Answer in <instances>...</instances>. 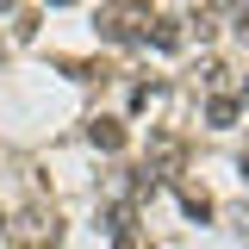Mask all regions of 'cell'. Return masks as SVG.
<instances>
[{
	"instance_id": "obj_1",
	"label": "cell",
	"mask_w": 249,
	"mask_h": 249,
	"mask_svg": "<svg viewBox=\"0 0 249 249\" xmlns=\"http://www.w3.org/2000/svg\"><path fill=\"white\" fill-rule=\"evenodd\" d=\"M93 25L112 44H137V37H150V0H106Z\"/></svg>"
},
{
	"instance_id": "obj_2",
	"label": "cell",
	"mask_w": 249,
	"mask_h": 249,
	"mask_svg": "<svg viewBox=\"0 0 249 249\" xmlns=\"http://www.w3.org/2000/svg\"><path fill=\"white\" fill-rule=\"evenodd\" d=\"M6 243H13V249H50V243H56V212H44V206L19 212L13 224H6Z\"/></svg>"
},
{
	"instance_id": "obj_3",
	"label": "cell",
	"mask_w": 249,
	"mask_h": 249,
	"mask_svg": "<svg viewBox=\"0 0 249 249\" xmlns=\"http://www.w3.org/2000/svg\"><path fill=\"white\" fill-rule=\"evenodd\" d=\"M88 143L93 150H124V124L119 119H88Z\"/></svg>"
},
{
	"instance_id": "obj_4",
	"label": "cell",
	"mask_w": 249,
	"mask_h": 249,
	"mask_svg": "<svg viewBox=\"0 0 249 249\" xmlns=\"http://www.w3.org/2000/svg\"><path fill=\"white\" fill-rule=\"evenodd\" d=\"M150 44H156V50H181V19H150Z\"/></svg>"
},
{
	"instance_id": "obj_5",
	"label": "cell",
	"mask_w": 249,
	"mask_h": 249,
	"mask_svg": "<svg viewBox=\"0 0 249 249\" xmlns=\"http://www.w3.org/2000/svg\"><path fill=\"white\" fill-rule=\"evenodd\" d=\"M181 212H187V218H199V224H206V218H212V199L187 187V193H181Z\"/></svg>"
},
{
	"instance_id": "obj_6",
	"label": "cell",
	"mask_w": 249,
	"mask_h": 249,
	"mask_svg": "<svg viewBox=\"0 0 249 249\" xmlns=\"http://www.w3.org/2000/svg\"><path fill=\"white\" fill-rule=\"evenodd\" d=\"M237 112H243V106H237V100H212V106H206V119L218 124V131H224V124L237 119Z\"/></svg>"
},
{
	"instance_id": "obj_7",
	"label": "cell",
	"mask_w": 249,
	"mask_h": 249,
	"mask_svg": "<svg viewBox=\"0 0 249 249\" xmlns=\"http://www.w3.org/2000/svg\"><path fill=\"white\" fill-rule=\"evenodd\" d=\"M237 106H249V81H243V88H237Z\"/></svg>"
},
{
	"instance_id": "obj_8",
	"label": "cell",
	"mask_w": 249,
	"mask_h": 249,
	"mask_svg": "<svg viewBox=\"0 0 249 249\" xmlns=\"http://www.w3.org/2000/svg\"><path fill=\"white\" fill-rule=\"evenodd\" d=\"M50 6H75V0H50Z\"/></svg>"
},
{
	"instance_id": "obj_9",
	"label": "cell",
	"mask_w": 249,
	"mask_h": 249,
	"mask_svg": "<svg viewBox=\"0 0 249 249\" xmlns=\"http://www.w3.org/2000/svg\"><path fill=\"white\" fill-rule=\"evenodd\" d=\"M243 181H249V156H243Z\"/></svg>"
},
{
	"instance_id": "obj_10",
	"label": "cell",
	"mask_w": 249,
	"mask_h": 249,
	"mask_svg": "<svg viewBox=\"0 0 249 249\" xmlns=\"http://www.w3.org/2000/svg\"><path fill=\"white\" fill-rule=\"evenodd\" d=\"M0 231H6V218H0Z\"/></svg>"
},
{
	"instance_id": "obj_11",
	"label": "cell",
	"mask_w": 249,
	"mask_h": 249,
	"mask_svg": "<svg viewBox=\"0 0 249 249\" xmlns=\"http://www.w3.org/2000/svg\"><path fill=\"white\" fill-rule=\"evenodd\" d=\"M0 56H6V50H0Z\"/></svg>"
},
{
	"instance_id": "obj_12",
	"label": "cell",
	"mask_w": 249,
	"mask_h": 249,
	"mask_svg": "<svg viewBox=\"0 0 249 249\" xmlns=\"http://www.w3.org/2000/svg\"><path fill=\"white\" fill-rule=\"evenodd\" d=\"M218 6H224V0H218Z\"/></svg>"
},
{
	"instance_id": "obj_13",
	"label": "cell",
	"mask_w": 249,
	"mask_h": 249,
	"mask_svg": "<svg viewBox=\"0 0 249 249\" xmlns=\"http://www.w3.org/2000/svg\"><path fill=\"white\" fill-rule=\"evenodd\" d=\"M0 6H6V0H0Z\"/></svg>"
}]
</instances>
